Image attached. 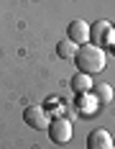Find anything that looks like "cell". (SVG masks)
Here are the masks:
<instances>
[{"instance_id": "cell-3", "label": "cell", "mask_w": 115, "mask_h": 149, "mask_svg": "<svg viewBox=\"0 0 115 149\" xmlns=\"http://www.w3.org/2000/svg\"><path fill=\"white\" fill-rule=\"evenodd\" d=\"M23 121L28 123L31 129H46L49 126V113H46V108H41V105H28L26 111H23Z\"/></svg>"}, {"instance_id": "cell-5", "label": "cell", "mask_w": 115, "mask_h": 149, "mask_svg": "<svg viewBox=\"0 0 115 149\" xmlns=\"http://www.w3.org/2000/svg\"><path fill=\"white\" fill-rule=\"evenodd\" d=\"M67 39H69V41H74L77 46L87 44V41H90V26H87L82 18L72 21V23L67 26Z\"/></svg>"}, {"instance_id": "cell-9", "label": "cell", "mask_w": 115, "mask_h": 149, "mask_svg": "<svg viewBox=\"0 0 115 149\" xmlns=\"http://www.w3.org/2000/svg\"><path fill=\"white\" fill-rule=\"evenodd\" d=\"M74 52H77V44H74V41H69V39H61V41L56 44V54L61 57V59H72Z\"/></svg>"}, {"instance_id": "cell-8", "label": "cell", "mask_w": 115, "mask_h": 149, "mask_svg": "<svg viewBox=\"0 0 115 149\" xmlns=\"http://www.w3.org/2000/svg\"><path fill=\"white\" fill-rule=\"evenodd\" d=\"M69 88H72L77 95H85L87 90H92V77H90V74H82V72L74 74L72 82H69Z\"/></svg>"}, {"instance_id": "cell-6", "label": "cell", "mask_w": 115, "mask_h": 149, "mask_svg": "<svg viewBox=\"0 0 115 149\" xmlns=\"http://www.w3.org/2000/svg\"><path fill=\"white\" fill-rule=\"evenodd\" d=\"M87 149H113V136L105 129H95L87 136Z\"/></svg>"}, {"instance_id": "cell-4", "label": "cell", "mask_w": 115, "mask_h": 149, "mask_svg": "<svg viewBox=\"0 0 115 149\" xmlns=\"http://www.w3.org/2000/svg\"><path fill=\"white\" fill-rule=\"evenodd\" d=\"M110 33H113V26L107 23V21H95L92 26H90V44H95V46H102V44H107L110 41Z\"/></svg>"}, {"instance_id": "cell-2", "label": "cell", "mask_w": 115, "mask_h": 149, "mask_svg": "<svg viewBox=\"0 0 115 149\" xmlns=\"http://www.w3.org/2000/svg\"><path fill=\"white\" fill-rule=\"evenodd\" d=\"M46 131H49V139H51L54 144H67V141L72 139V121L56 116V118L49 121Z\"/></svg>"}, {"instance_id": "cell-7", "label": "cell", "mask_w": 115, "mask_h": 149, "mask_svg": "<svg viewBox=\"0 0 115 149\" xmlns=\"http://www.w3.org/2000/svg\"><path fill=\"white\" fill-rule=\"evenodd\" d=\"M92 93H95L97 103H102V105L113 103V88L107 82H92Z\"/></svg>"}, {"instance_id": "cell-1", "label": "cell", "mask_w": 115, "mask_h": 149, "mask_svg": "<svg viewBox=\"0 0 115 149\" xmlns=\"http://www.w3.org/2000/svg\"><path fill=\"white\" fill-rule=\"evenodd\" d=\"M74 64H77V70L82 74H97L105 70V52H102V46H95V44H82L77 46V52H74Z\"/></svg>"}]
</instances>
